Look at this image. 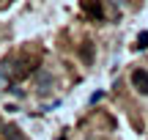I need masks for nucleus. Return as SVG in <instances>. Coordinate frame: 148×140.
<instances>
[{
  "label": "nucleus",
  "instance_id": "nucleus-5",
  "mask_svg": "<svg viewBox=\"0 0 148 140\" xmlns=\"http://www.w3.org/2000/svg\"><path fill=\"white\" fill-rule=\"evenodd\" d=\"M82 58L90 60V44H85V47H82Z\"/></svg>",
  "mask_w": 148,
  "mask_h": 140
},
{
  "label": "nucleus",
  "instance_id": "nucleus-2",
  "mask_svg": "<svg viewBox=\"0 0 148 140\" xmlns=\"http://www.w3.org/2000/svg\"><path fill=\"white\" fill-rule=\"evenodd\" d=\"M3 137L5 140H25V135L19 132V126H14V124H5L3 126Z\"/></svg>",
  "mask_w": 148,
  "mask_h": 140
},
{
  "label": "nucleus",
  "instance_id": "nucleus-3",
  "mask_svg": "<svg viewBox=\"0 0 148 140\" xmlns=\"http://www.w3.org/2000/svg\"><path fill=\"white\" fill-rule=\"evenodd\" d=\"M85 11H88V14L90 16H101V3H99V0H96V3H93V0H85Z\"/></svg>",
  "mask_w": 148,
  "mask_h": 140
},
{
  "label": "nucleus",
  "instance_id": "nucleus-4",
  "mask_svg": "<svg viewBox=\"0 0 148 140\" xmlns=\"http://www.w3.org/2000/svg\"><path fill=\"white\" fill-rule=\"evenodd\" d=\"M145 47H148V30H143L137 36V49H145Z\"/></svg>",
  "mask_w": 148,
  "mask_h": 140
},
{
  "label": "nucleus",
  "instance_id": "nucleus-1",
  "mask_svg": "<svg viewBox=\"0 0 148 140\" xmlns=\"http://www.w3.org/2000/svg\"><path fill=\"white\" fill-rule=\"evenodd\" d=\"M132 85H134V91H140L143 96H148V71L145 69H134L132 71Z\"/></svg>",
  "mask_w": 148,
  "mask_h": 140
}]
</instances>
